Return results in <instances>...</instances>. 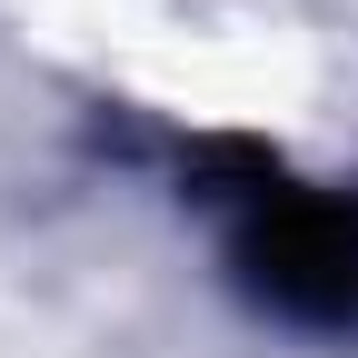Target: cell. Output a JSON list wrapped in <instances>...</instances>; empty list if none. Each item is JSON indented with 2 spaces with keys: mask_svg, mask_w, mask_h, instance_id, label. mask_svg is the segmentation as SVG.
Returning <instances> with one entry per match:
<instances>
[{
  "mask_svg": "<svg viewBox=\"0 0 358 358\" xmlns=\"http://www.w3.org/2000/svg\"><path fill=\"white\" fill-rule=\"evenodd\" d=\"M249 268L299 319H358V219L338 199H259L249 209Z\"/></svg>",
  "mask_w": 358,
  "mask_h": 358,
  "instance_id": "6da1fadb",
  "label": "cell"
}]
</instances>
